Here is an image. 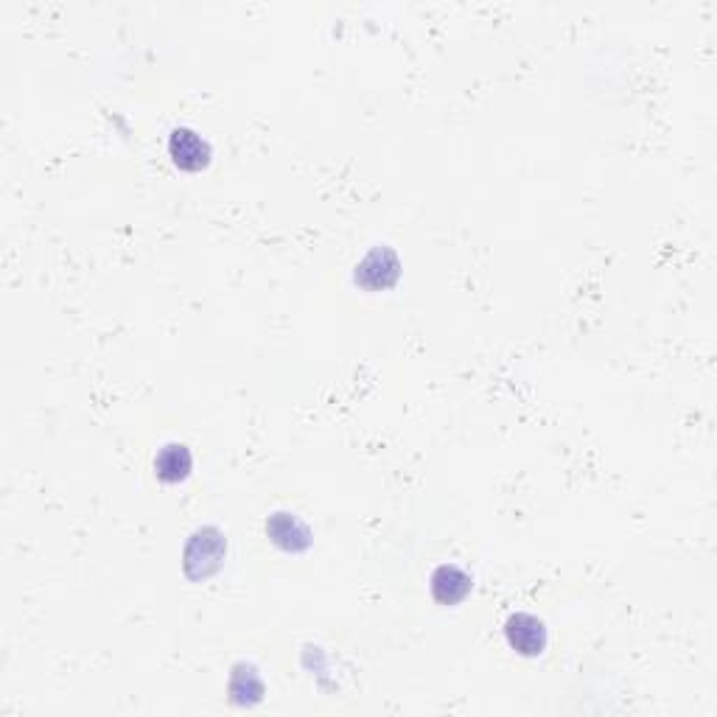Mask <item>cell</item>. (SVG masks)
<instances>
[{
    "label": "cell",
    "mask_w": 717,
    "mask_h": 717,
    "mask_svg": "<svg viewBox=\"0 0 717 717\" xmlns=\"http://www.w3.org/2000/svg\"><path fill=\"white\" fill-rule=\"evenodd\" d=\"M225 535L213 527H205L194 533V538L188 541L185 549V572L191 577H208L219 569V563L225 558Z\"/></svg>",
    "instance_id": "6da1fadb"
},
{
    "label": "cell",
    "mask_w": 717,
    "mask_h": 717,
    "mask_svg": "<svg viewBox=\"0 0 717 717\" xmlns=\"http://www.w3.org/2000/svg\"><path fill=\"white\" fill-rule=\"evenodd\" d=\"M169 152L171 157H174V163L185 171L205 169L208 160H211V146H208V141L188 127H180L171 132Z\"/></svg>",
    "instance_id": "7a4b0ae2"
},
{
    "label": "cell",
    "mask_w": 717,
    "mask_h": 717,
    "mask_svg": "<svg viewBox=\"0 0 717 717\" xmlns=\"http://www.w3.org/2000/svg\"><path fill=\"white\" fill-rule=\"evenodd\" d=\"M505 636L510 647L519 650L521 656H538L547 647V628L533 614H513L507 619Z\"/></svg>",
    "instance_id": "3957f363"
},
{
    "label": "cell",
    "mask_w": 717,
    "mask_h": 717,
    "mask_svg": "<svg viewBox=\"0 0 717 717\" xmlns=\"http://www.w3.org/2000/svg\"><path fill=\"white\" fill-rule=\"evenodd\" d=\"M395 278H398V258H395L387 247L373 250V253L362 261L359 272H356V281H362L365 286H370V289H379V286L384 289V286H390Z\"/></svg>",
    "instance_id": "277c9868"
},
{
    "label": "cell",
    "mask_w": 717,
    "mask_h": 717,
    "mask_svg": "<svg viewBox=\"0 0 717 717\" xmlns=\"http://www.w3.org/2000/svg\"><path fill=\"white\" fill-rule=\"evenodd\" d=\"M471 591V577L465 575L463 569L457 566H437L435 575H432V594H435L437 603L454 605L468 597Z\"/></svg>",
    "instance_id": "5b68a950"
},
{
    "label": "cell",
    "mask_w": 717,
    "mask_h": 717,
    "mask_svg": "<svg viewBox=\"0 0 717 717\" xmlns=\"http://www.w3.org/2000/svg\"><path fill=\"white\" fill-rule=\"evenodd\" d=\"M269 538L278 544V547L289 549V552H297V549H306L311 544V535L306 530V524L289 513H275L267 524Z\"/></svg>",
    "instance_id": "8992f818"
},
{
    "label": "cell",
    "mask_w": 717,
    "mask_h": 717,
    "mask_svg": "<svg viewBox=\"0 0 717 717\" xmlns=\"http://www.w3.org/2000/svg\"><path fill=\"white\" fill-rule=\"evenodd\" d=\"M155 471L163 482H180V479L188 477V471H191V451L185 449L183 443L163 446L155 460Z\"/></svg>",
    "instance_id": "52a82bcc"
}]
</instances>
